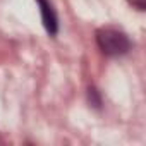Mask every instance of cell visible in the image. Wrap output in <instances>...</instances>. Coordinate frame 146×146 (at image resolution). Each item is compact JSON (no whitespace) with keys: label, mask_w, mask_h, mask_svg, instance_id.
Wrapping results in <instances>:
<instances>
[{"label":"cell","mask_w":146,"mask_h":146,"mask_svg":"<svg viewBox=\"0 0 146 146\" xmlns=\"http://www.w3.org/2000/svg\"><path fill=\"white\" fill-rule=\"evenodd\" d=\"M96 43L103 55L120 57L131 50V40L124 31L115 28H102L96 31Z\"/></svg>","instance_id":"1"},{"label":"cell","mask_w":146,"mask_h":146,"mask_svg":"<svg viewBox=\"0 0 146 146\" xmlns=\"http://www.w3.org/2000/svg\"><path fill=\"white\" fill-rule=\"evenodd\" d=\"M88 100H90V103L95 108H100L102 107V98H100V95H98V91L95 88H90L88 90Z\"/></svg>","instance_id":"3"},{"label":"cell","mask_w":146,"mask_h":146,"mask_svg":"<svg viewBox=\"0 0 146 146\" xmlns=\"http://www.w3.org/2000/svg\"><path fill=\"white\" fill-rule=\"evenodd\" d=\"M129 2H131L132 7H136L137 11H144V7H146V0H129Z\"/></svg>","instance_id":"4"},{"label":"cell","mask_w":146,"mask_h":146,"mask_svg":"<svg viewBox=\"0 0 146 146\" xmlns=\"http://www.w3.org/2000/svg\"><path fill=\"white\" fill-rule=\"evenodd\" d=\"M36 4H38V9H40L43 28L46 29V33L50 36H55L58 33V17H57V12H55L53 5L50 4V0H36Z\"/></svg>","instance_id":"2"}]
</instances>
